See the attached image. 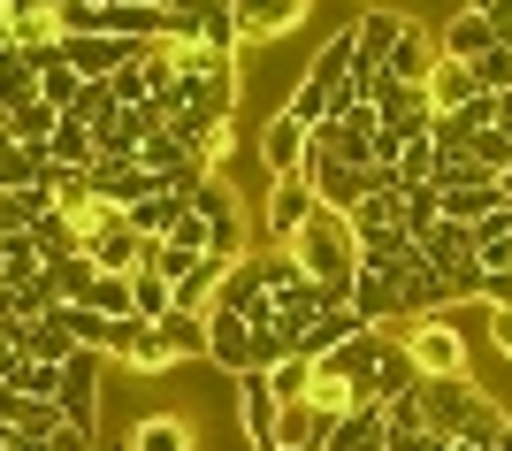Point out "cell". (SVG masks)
<instances>
[{
  "label": "cell",
  "instance_id": "obj_22",
  "mask_svg": "<svg viewBox=\"0 0 512 451\" xmlns=\"http://www.w3.org/2000/svg\"><path fill=\"white\" fill-rule=\"evenodd\" d=\"M344 306H352V314H360L367 329H383L390 314H398V283H390V276H352V291H344Z\"/></svg>",
  "mask_w": 512,
  "mask_h": 451
},
{
  "label": "cell",
  "instance_id": "obj_7",
  "mask_svg": "<svg viewBox=\"0 0 512 451\" xmlns=\"http://www.w3.org/2000/svg\"><path fill=\"white\" fill-rule=\"evenodd\" d=\"M314 207H321V199H314L306 176H268V215H260V222H268V245H291Z\"/></svg>",
  "mask_w": 512,
  "mask_h": 451
},
{
  "label": "cell",
  "instance_id": "obj_40",
  "mask_svg": "<svg viewBox=\"0 0 512 451\" xmlns=\"http://www.w3.org/2000/svg\"><path fill=\"white\" fill-rule=\"evenodd\" d=\"M497 130L512 138V92H497Z\"/></svg>",
  "mask_w": 512,
  "mask_h": 451
},
{
  "label": "cell",
  "instance_id": "obj_34",
  "mask_svg": "<svg viewBox=\"0 0 512 451\" xmlns=\"http://www.w3.org/2000/svg\"><path fill=\"white\" fill-rule=\"evenodd\" d=\"M54 123L62 115L46 108V100H31L23 115H8V146H31V153H46V138H54Z\"/></svg>",
  "mask_w": 512,
  "mask_h": 451
},
{
  "label": "cell",
  "instance_id": "obj_11",
  "mask_svg": "<svg viewBox=\"0 0 512 451\" xmlns=\"http://www.w3.org/2000/svg\"><path fill=\"white\" fill-rule=\"evenodd\" d=\"M413 253H421V268H436V276L482 268V260H474V230H467V222H436L428 237H413Z\"/></svg>",
  "mask_w": 512,
  "mask_h": 451
},
{
  "label": "cell",
  "instance_id": "obj_37",
  "mask_svg": "<svg viewBox=\"0 0 512 451\" xmlns=\"http://www.w3.org/2000/svg\"><path fill=\"white\" fill-rule=\"evenodd\" d=\"M16 451H92V429H46V436H16Z\"/></svg>",
  "mask_w": 512,
  "mask_h": 451
},
{
  "label": "cell",
  "instance_id": "obj_26",
  "mask_svg": "<svg viewBox=\"0 0 512 451\" xmlns=\"http://www.w3.org/2000/svg\"><path fill=\"white\" fill-rule=\"evenodd\" d=\"M306 77H314V85H321V92H329V100H337V92H344V85H352V31H337V39L321 46L314 62H306Z\"/></svg>",
  "mask_w": 512,
  "mask_h": 451
},
{
  "label": "cell",
  "instance_id": "obj_5",
  "mask_svg": "<svg viewBox=\"0 0 512 451\" xmlns=\"http://www.w3.org/2000/svg\"><path fill=\"white\" fill-rule=\"evenodd\" d=\"M276 421H283V398L268 375H237V429L253 451H276Z\"/></svg>",
  "mask_w": 512,
  "mask_h": 451
},
{
  "label": "cell",
  "instance_id": "obj_3",
  "mask_svg": "<svg viewBox=\"0 0 512 451\" xmlns=\"http://www.w3.org/2000/svg\"><path fill=\"white\" fill-rule=\"evenodd\" d=\"M490 406V390L474 383V375H436V383H421V413H428V436H459L474 421V413Z\"/></svg>",
  "mask_w": 512,
  "mask_h": 451
},
{
  "label": "cell",
  "instance_id": "obj_1",
  "mask_svg": "<svg viewBox=\"0 0 512 451\" xmlns=\"http://www.w3.org/2000/svg\"><path fill=\"white\" fill-rule=\"evenodd\" d=\"M291 260L306 268V283H321L329 299H344L352 276H360V237H352V222H344L337 207H314L306 230L291 237Z\"/></svg>",
  "mask_w": 512,
  "mask_h": 451
},
{
  "label": "cell",
  "instance_id": "obj_8",
  "mask_svg": "<svg viewBox=\"0 0 512 451\" xmlns=\"http://www.w3.org/2000/svg\"><path fill=\"white\" fill-rule=\"evenodd\" d=\"M306 8H314V0H230L237 39L245 46H268V39H283V31H299Z\"/></svg>",
  "mask_w": 512,
  "mask_h": 451
},
{
  "label": "cell",
  "instance_id": "obj_30",
  "mask_svg": "<svg viewBox=\"0 0 512 451\" xmlns=\"http://www.w3.org/2000/svg\"><path fill=\"white\" fill-rule=\"evenodd\" d=\"M46 161H54V169H92V130L77 123V115H62L54 138H46Z\"/></svg>",
  "mask_w": 512,
  "mask_h": 451
},
{
  "label": "cell",
  "instance_id": "obj_21",
  "mask_svg": "<svg viewBox=\"0 0 512 451\" xmlns=\"http://www.w3.org/2000/svg\"><path fill=\"white\" fill-rule=\"evenodd\" d=\"M31 100H39V69H31L23 46H8V54H0V115H23Z\"/></svg>",
  "mask_w": 512,
  "mask_h": 451
},
{
  "label": "cell",
  "instance_id": "obj_32",
  "mask_svg": "<svg viewBox=\"0 0 512 451\" xmlns=\"http://www.w3.org/2000/svg\"><path fill=\"white\" fill-rule=\"evenodd\" d=\"M39 176H46V153L0 146V192H39Z\"/></svg>",
  "mask_w": 512,
  "mask_h": 451
},
{
  "label": "cell",
  "instance_id": "obj_42",
  "mask_svg": "<svg viewBox=\"0 0 512 451\" xmlns=\"http://www.w3.org/2000/svg\"><path fill=\"white\" fill-rule=\"evenodd\" d=\"M8 46H16V23H8V16H0V54H8Z\"/></svg>",
  "mask_w": 512,
  "mask_h": 451
},
{
  "label": "cell",
  "instance_id": "obj_31",
  "mask_svg": "<svg viewBox=\"0 0 512 451\" xmlns=\"http://www.w3.org/2000/svg\"><path fill=\"white\" fill-rule=\"evenodd\" d=\"M329 108H337V100H329V92H321L314 77H299V85L283 92V115H291L299 130H321V123H329Z\"/></svg>",
  "mask_w": 512,
  "mask_h": 451
},
{
  "label": "cell",
  "instance_id": "obj_45",
  "mask_svg": "<svg viewBox=\"0 0 512 451\" xmlns=\"http://www.w3.org/2000/svg\"><path fill=\"white\" fill-rule=\"evenodd\" d=\"M146 8H176V0H146Z\"/></svg>",
  "mask_w": 512,
  "mask_h": 451
},
{
  "label": "cell",
  "instance_id": "obj_27",
  "mask_svg": "<svg viewBox=\"0 0 512 451\" xmlns=\"http://www.w3.org/2000/svg\"><path fill=\"white\" fill-rule=\"evenodd\" d=\"M474 100V69L467 62H436V77H428V108L436 115H459Z\"/></svg>",
  "mask_w": 512,
  "mask_h": 451
},
{
  "label": "cell",
  "instance_id": "obj_17",
  "mask_svg": "<svg viewBox=\"0 0 512 451\" xmlns=\"http://www.w3.org/2000/svg\"><path fill=\"white\" fill-rule=\"evenodd\" d=\"M130 451H199L192 413H146V421L130 429Z\"/></svg>",
  "mask_w": 512,
  "mask_h": 451
},
{
  "label": "cell",
  "instance_id": "obj_38",
  "mask_svg": "<svg viewBox=\"0 0 512 451\" xmlns=\"http://www.w3.org/2000/svg\"><path fill=\"white\" fill-rule=\"evenodd\" d=\"M268 383H276V398H283V406H299V398H306V383H314V367H306V360H283V367H268Z\"/></svg>",
  "mask_w": 512,
  "mask_h": 451
},
{
  "label": "cell",
  "instance_id": "obj_43",
  "mask_svg": "<svg viewBox=\"0 0 512 451\" xmlns=\"http://www.w3.org/2000/svg\"><path fill=\"white\" fill-rule=\"evenodd\" d=\"M497 192H505V207H512V169H505V176H497Z\"/></svg>",
  "mask_w": 512,
  "mask_h": 451
},
{
  "label": "cell",
  "instance_id": "obj_10",
  "mask_svg": "<svg viewBox=\"0 0 512 451\" xmlns=\"http://www.w3.org/2000/svg\"><path fill=\"white\" fill-rule=\"evenodd\" d=\"M436 62H444V54H436V31L406 16V31H398V46H390L383 77H398V85H428V77H436Z\"/></svg>",
  "mask_w": 512,
  "mask_h": 451
},
{
  "label": "cell",
  "instance_id": "obj_14",
  "mask_svg": "<svg viewBox=\"0 0 512 451\" xmlns=\"http://www.w3.org/2000/svg\"><path fill=\"white\" fill-rule=\"evenodd\" d=\"M444 306H459L451 276H436V268H413V276H398V314H406V322H428V314H444Z\"/></svg>",
  "mask_w": 512,
  "mask_h": 451
},
{
  "label": "cell",
  "instance_id": "obj_20",
  "mask_svg": "<svg viewBox=\"0 0 512 451\" xmlns=\"http://www.w3.org/2000/svg\"><path fill=\"white\" fill-rule=\"evenodd\" d=\"M276 322H283V337H299L306 322H314V314H329V306H344V299H329V291H321V283H291V291H276Z\"/></svg>",
  "mask_w": 512,
  "mask_h": 451
},
{
  "label": "cell",
  "instance_id": "obj_47",
  "mask_svg": "<svg viewBox=\"0 0 512 451\" xmlns=\"http://www.w3.org/2000/svg\"><path fill=\"white\" fill-rule=\"evenodd\" d=\"M390 451H398V444H390Z\"/></svg>",
  "mask_w": 512,
  "mask_h": 451
},
{
  "label": "cell",
  "instance_id": "obj_13",
  "mask_svg": "<svg viewBox=\"0 0 512 451\" xmlns=\"http://www.w3.org/2000/svg\"><path fill=\"white\" fill-rule=\"evenodd\" d=\"M260 161H268V176H299L306 169V130L291 123L283 108L260 123Z\"/></svg>",
  "mask_w": 512,
  "mask_h": 451
},
{
  "label": "cell",
  "instance_id": "obj_25",
  "mask_svg": "<svg viewBox=\"0 0 512 451\" xmlns=\"http://www.w3.org/2000/svg\"><path fill=\"white\" fill-rule=\"evenodd\" d=\"M31 245H39V268H54V260H69V253H85L77 222H69V215H54V207H46V215L31 222Z\"/></svg>",
  "mask_w": 512,
  "mask_h": 451
},
{
  "label": "cell",
  "instance_id": "obj_18",
  "mask_svg": "<svg viewBox=\"0 0 512 451\" xmlns=\"http://www.w3.org/2000/svg\"><path fill=\"white\" fill-rule=\"evenodd\" d=\"M321 451H390V429H383V406H352L337 421V429H329V444Z\"/></svg>",
  "mask_w": 512,
  "mask_h": 451
},
{
  "label": "cell",
  "instance_id": "obj_39",
  "mask_svg": "<svg viewBox=\"0 0 512 451\" xmlns=\"http://www.w3.org/2000/svg\"><path fill=\"white\" fill-rule=\"evenodd\" d=\"M482 314H490V352L512 360V306H482Z\"/></svg>",
  "mask_w": 512,
  "mask_h": 451
},
{
  "label": "cell",
  "instance_id": "obj_35",
  "mask_svg": "<svg viewBox=\"0 0 512 451\" xmlns=\"http://www.w3.org/2000/svg\"><path fill=\"white\" fill-rule=\"evenodd\" d=\"M77 306L107 314V322H130V276H92V283H85V299H77Z\"/></svg>",
  "mask_w": 512,
  "mask_h": 451
},
{
  "label": "cell",
  "instance_id": "obj_24",
  "mask_svg": "<svg viewBox=\"0 0 512 451\" xmlns=\"http://www.w3.org/2000/svg\"><path fill=\"white\" fill-rule=\"evenodd\" d=\"M161 337H169V352H176V367L184 360H207V314H184V306H169V314H161Z\"/></svg>",
  "mask_w": 512,
  "mask_h": 451
},
{
  "label": "cell",
  "instance_id": "obj_46",
  "mask_svg": "<svg viewBox=\"0 0 512 451\" xmlns=\"http://www.w3.org/2000/svg\"><path fill=\"white\" fill-rule=\"evenodd\" d=\"M306 451H314V444H306Z\"/></svg>",
  "mask_w": 512,
  "mask_h": 451
},
{
  "label": "cell",
  "instance_id": "obj_9",
  "mask_svg": "<svg viewBox=\"0 0 512 451\" xmlns=\"http://www.w3.org/2000/svg\"><path fill=\"white\" fill-rule=\"evenodd\" d=\"M360 237V276H413V268H421V253H413V237L398 230V222H383V230H352Z\"/></svg>",
  "mask_w": 512,
  "mask_h": 451
},
{
  "label": "cell",
  "instance_id": "obj_19",
  "mask_svg": "<svg viewBox=\"0 0 512 451\" xmlns=\"http://www.w3.org/2000/svg\"><path fill=\"white\" fill-rule=\"evenodd\" d=\"M245 314H222V306H207V360L230 367V375H245Z\"/></svg>",
  "mask_w": 512,
  "mask_h": 451
},
{
  "label": "cell",
  "instance_id": "obj_41",
  "mask_svg": "<svg viewBox=\"0 0 512 451\" xmlns=\"http://www.w3.org/2000/svg\"><path fill=\"white\" fill-rule=\"evenodd\" d=\"M490 451H512V421H497V436H490Z\"/></svg>",
  "mask_w": 512,
  "mask_h": 451
},
{
  "label": "cell",
  "instance_id": "obj_4",
  "mask_svg": "<svg viewBox=\"0 0 512 451\" xmlns=\"http://www.w3.org/2000/svg\"><path fill=\"white\" fill-rule=\"evenodd\" d=\"M62 421L69 429H100V352H69L62 360Z\"/></svg>",
  "mask_w": 512,
  "mask_h": 451
},
{
  "label": "cell",
  "instance_id": "obj_44",
  "mask_svg": "<svg viewBox=\"0 0 512 451\" xmlns=\"http://www.w3.org/2000/svg\"><path fill=\"white\" fill-rule=\"evenodd\" d=\"M16 8H23V0H0V16H16Z\"/></svg>",
  "mask_w": 512,
  "mask_h": 451
},
{
  "label": "cell",
  "instance_id": "obj_23",
  "mask_svg": "<svg viewBox=\"0 0 512 451\" xmlns=\"http://www.w3.org/2000/svg\"><path fill=\"white\" fill-rule=\"evenodd\" d=\"M390 192H398V230H406V237H428L436 222H444L436 184H390Z\"/></svg>",
  "mask_w": 512,
  "mask_h": 451
},
{
  "label": "cell",
  "instance_id": "obj_12",
  "mask_svg": "<svg viewBox=\"0 0 512 451\" xmlns=\"http://www.w3.org/2000/svg\"><path fill=\"white\" fill-rule=\"evenodd\" d=\"M360 314H352V306H329V314H314V322H306L299 329V337H291V360H306V367H314V360H329V352H337V344L344 337H360Z\"/></svg>",
  "mask_w": 512,
  "mask_h": 451
},
{
  "label": "cell",
  "instance_id": "obj_36",
  "mask_svg": "<svg viewBox=\"0 0 512 451\" xmlns=\"http://www.w3.org/2000/svg\"><path fill=\"white\" fill-rule=\"evenodd\" d=\"M467 153H474V169H490V176H505V169H512V138H505V130H474Z\"/></svg>",
  "mask_w": 512,
  "mask_h": 451
},
{
  "label": "cell",
  "instance_id": "obj_16",
  "mask_svg": "<svg viewBox=\"0 0 512 451\" xmlns=\"http://www.w3.org/2000/svg\"><path fill=\"white\" fill-rule=\"evenodd\" d=\"M16 352H23V360H54V367H62L69 352H77V344H69V329H62V306L31 314V322L16 329Z\"/></svg>",
  "mask_w": 512,
  "mask_h": 451
},
{
  "label": "cell",
  "instance_id": "obj_15",
  "mask_svg": "<svg viewBox=\"0 0 512 451\" xmlns=\"http://www.w3.org/2000/svg\"><path fill=\"white\" fill-rule=\"evenodd\" d=\"M490 46L497 39H490V16H482V8H459V16L436 31V54H444V62H482Z\"/></svg>",
  "mask_w": 512,
  "mask_h": 451
},
{
  "label": "cell",
  "instance_id": "obj_2",
  "mask_svg": "<svg viewBox=\"0 0 512 451\" xmlns=\"http://www.w3.org/2000/svg\"><path fill=\"white\" fill-rule=\"evenodd\" d=\"M413 352V367H421V383H436V375H467V337L444 322V314H428V322H406V337H398Z\"/></svg>",
  "mask_w": 512,
  "mask_h": 451
},
{
  "label": "cell",
  "instance_id": "obj_29",
  "mask_svg": "<svg viewBox=\"0 0 512 451\" xmlns=\"http://www.w3.org/2000/svg\"><path fill=\"white\" fill-rule=\"evenodd\" d=\"M169 306H176L169 276H153V268H130V322H161Z\"/></svg>",
  "mask_w": 512,
  "mask_h": 451
},
{
  "label": "cell",
  "instance_id": "obj_28",
  "mask_svg": "<svg viewBox=\"0 0 512 451\" xmlns=\"http://www.w3.org/2000/svg\"><path fill=\"white\" fill-rule=\"evenodd\" d=\"M123 367H138V375H176V352H169V337H161L153 322H138V329H130Z\"/></svg>",
  "mask_w": 512,
  "mask_h": 451
},
{
  "label": "cell",
  "instance_id": "obj_6",
  "mask_svg": "<svg viewBox=\"0 0 512 451\" xmlns=\"http://www.w3.org/2000/svg\"><path fill=\"white\" fill-rule=\"evenodd\" d=\"M421 383V367H413V352L383 329V352H375V367L360 375V406H390V398H406V390Z\"/></svg>",
  "mask_w": 512,
  "mask_h": 451
},
{
  "label": "cell",
  "instance_id": "obj_33",
  "mask_svg": "<svg viewBox=\"0 0 512 451\" xmlns=\"http://www.w3.org/2000/svg\"><path fill=\"white\" fill-rule=\"evenodd\" d=\"M253 268H260V291H268V299H276V291H291V283H306V268L291 260V245H260Z\"/></svg>",
  "mask_w": 512,
  "mask_h": 451
}]
</instances>
